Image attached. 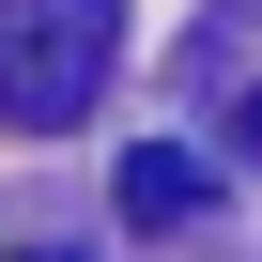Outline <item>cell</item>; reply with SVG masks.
<instances>
[{
  "mask_svg": "<svg viewBox=\"0 0 262 262\" xmlns=\"http://www.w3.org/2000/svg\"><path fill=\"white\" fill-rule=\"evenodd\" d=\"M108 62H123V0H0V108L31 139H62L108 93Z\"/></svg>",
  "mask_w": 262,
  "mask_h": 262,
  "instance_id": "6da1fadb",
  "label": "cell"
},
{
  "mask_svg": "<svg viewBox=\"0 0 262 262\" xmlns=\"http://www.w3.org/2000/svg\"><path fill=\"white\" fill-rule=\"evenodd\" d=\"M201 201H216V185H201V155H170V139H155V155H123V216H139V231H185Z\"/></svg>",
  "mask_w": 262,
  "mask_h": 262,
  "instance_id": "7a4b0ae2",
  "label": "cell"
},
{
  "mask_svg": "<svg viewBox=\"0 0 262 262\" xmlns=\"http://www.w3.org/2000/svg\"><path fill=\"white\" fill-rule=\"evenodd\" d=\"M231 139H247V155H262V93H247V108H231Z\"/></svg>",
  "mask_w": 262,
  "mask_h": 262,
  "instance_id": "3957f363",
  "label": "cell"
},
{
  "mask_svg": "<svg viewBox=\"0 0 262 262\" xmlns=\"http://www.w3.org/2000/svg\"><path fill=\"white\" fill-rule=\"evenodd\" d=\"M31 262H77V247H31Z\"/></svg>",
  "mask_w": 262,
  "mask_h": 262,
  "instance_id": "277c9868",
  "label": "cell"
}]
</instances>
